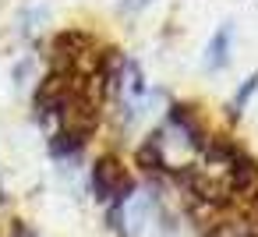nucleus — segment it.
I'll use <instances>...</instances> for the list:
<instances>
[{"label": "nucleus", "instance_id": "obj_1", "mask_svg": "<svg viewBox=\"0 0 258 237\" xmlns=\"http://www.w3.org/2000/svg\"><path fill=\"white\" fill-rule=\"evenodd\" d=\"M110 219L124 230V237H163L166 233V212L149 188H131L120 202H113Z\"/></svg>", "mask_w": 258, "mask_h": 237}, {"label": "nucleus", "instance_id": "obj_2", "mask_svg": "<svg viewBox=\"0 0 258 237\" xmlns=\"http://www.w3.org/2000/svg\"><path fill=\"white\" fill-rule=\"evenodd\" d=\"M135 188V181L127 177V170L120 166L117 156H99L92 166V191L103 202H120L127 191Z\"/></svg>", "mask_w": 258, "mask_h": 237}, {"label": "nucleus", "instance_id": "obj_3", "mask_svg": "<svg viewBox=\"0 0 258 237\" xmlns=\"http://www.w3.org/2000/svg\"><path fill=\"white\" fill-rule=\"evenodd\" d=\"M230 36H233V29L230 25H219L216 36L209 39V46H205V68L209 71L226 68V61H230Z\"/></svg>", "mask_w": 258, "mask_h": 237}, {"label": "nucleus", "instance_id": "obj_4", "mask_svg": "<svg viewBox=\"0 0 258 237\" xmlns=\"http://www.w3.org/2000/svg\"><path fill=\"white\" fill-rule=\"evenodd\" d=\"M258 92V75H251V78H244V85L237 89V96H233V103H230V110H233V117H240V110H244V103L251 99Z\"/></svg>", "mask_w": 258, "mask_h": 237}, {"label": "nucleus", "instance_id": "obj_5", "mask_svg": "<svg viewBox=\"0 0 258 237\" xmlns=\"http://www.w3.org/2000/svg\"><path fill=\"white\" fill-rule=\"evenodd\" d=\"M43 18H46V8L25 11V15H22V32H36V22H43Z\"/></svg>", "mask_w": 258, "mask_h": 237}, {"label": "nucleus", "instance_id": "obj_6", "mask_svg": "<svg viewBox=\"0 0 258 237\" xmlns=\"http://www.w3.org/2000/svg\"><path fill=\"white\" fill-rule=\"evenodd\" d=\"M138 4H149V0H124V4H120V8H124V11H135Z\"/></svg>", "mask_w": 258, "mask_h": 237}]
</instances>
